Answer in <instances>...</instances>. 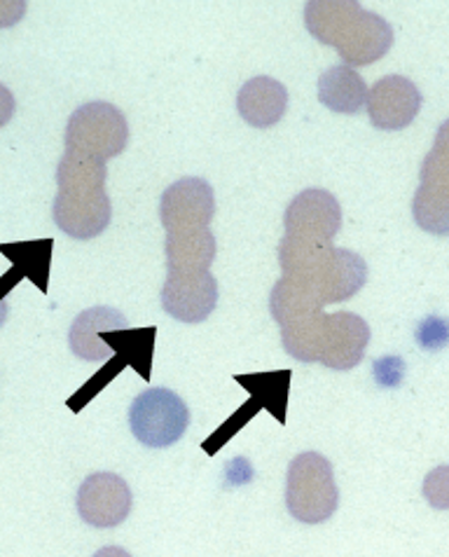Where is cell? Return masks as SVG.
<instances>
[{"mask_svg": "<svg viewBox=\"0 0 449 557\" xmlns=\"http://www.w3.org/2000/svg\"><path fill=\"white\" fill-rule=\"evenodd\" d=\"M370 343V326L353 312L325 314L319 339V363L330 370H351L363 361Z\"/></svg>", "mask_w": 449, "mask_h": 557, "instance_id": "cell-12", "label": "cell"}, {"mask_svg": "<svg viewBox=\"0 0 449 557\" xmlns=\"http://www.w3.org/2000/svg\"><path fill=\"white\" fill-rule=\"evenodd\" d=\"M288 108V89L267 75L244 83L237 95V111L251 127L267 129L282 122Z\"/></svg>", "mask_w": 449, "mask_h": 557, "instance_id": "cell-14", "label": "cell"}, {"mask_svg": "<svg viewBox=\"0 0 449 557\" xmlns=\"http://www.w3.org/2000/svg\"><path fill=\"white\" fill-rule=\"evenodd\" d=\"M412 215L428 235L449 237V190L420 185L412 199Z\"/></svg>", "mask_w": 449, "mask_h": 557, "instance_id": "cell-18", "label": "cell"}, {"mask_svg": "<svg viewBox=\"0 0 449 557\" xmlns=\"http://www.w3.org/2000/svg\"><path fill=\"white\" fill-rule=\"evenodd\" d=\"M95 557H132V553H127L125 548H120V546H105V548L97 550Z\"/></svg>", "mask_w": 449, "mask_h": 557, "instance_id": "cell-24", "label": "cell"}, {"mask_svg": "<svg viewBox=\"0 0 449 557\" xmlns=\"http://www.w3.org/2000/svg\"><path fill=\"white\" fill-rule=\"evenodd\" d=\"M319 101L330 108L333 113L359 115L367 103L370 87L361 77V73L351 66H333L323 71L319 77Z\"/></svg>", "mask_w": 449, "mask_h": 557, "instance_id": "cell-15", "label": "cell"}, {"mask_svg": "<svg viewBox=\"0 0 449 557\" xmlns=\"http://www.w3.org/2000/svg\"><path fill=\"white\" fill-rule=\"evenodd\" d=\"M219 305V282L211 272H169L162 288L164 312L180 323L207 321Z\"/></svg>", "mask_w": 449, "mask_h": 557, "instance_id": "cell-10", "label": "cell"}, {"mask_svg": "<svg viewBox=\"0 0 449 557\" xmlns=\"http://www.w3.org/2000/svg\"><path fill=\"white\" fill-rule=\"evenodd\" d=\"M420 178L422 185L449 190V120H445L440 125L436 134V144H433L431 152L424 158Z\"/></svg>", "mask_w": 449, "mask_h": 557, "instance_id": "cell-19", "label": "cell"}, {"mask_svg": "<svg viewBox=\"0 0 449 557\" xmlns=\"http://www.w3.org/2000/svg\"><path fill=\"white\" fill-rule=\"evenodd\" d=\"M370 122L382 132H398L410 127L422 111V91L410 77L386 75L370 87L367 95Z\"/></svg>", "mask_w": 449, "mask_h": 557, "instance_id": "cell-11", "label": "cell"}, {"mask_svg": "<svg viewBox=\"0 0 449 557\" xmlns=\"http://www.w3.org/2000/svg\"><path fill=\"white\" fill-rule=\"evenodd\" d=\"M286 506L304 524L330 520L339 506L333 463L319 453H302L290 461L286 481Z\"/></svg>", "mask_w": 449, "mask_h": 557, "instance_id": "cell-4", "label": "cell"}, {"mask_svg": "<svg viewBox=\"0 0 449 557\" xmlns=\"http://www.w3.org/2000/svg\"><path fill=\"white\" fill-rule=\"evenodd\" d=\"M14 108H17V103H14V95L5 85H0V127H5L12 120Z\"/></svg>", "mask_w": 449, "mask_h": 557, "instance_id": "cell-23", "label": "cell"}, {"mask_svg": "<svg viewBox=\"0 0 449 557\" xmlns=\"http://www.w3.org/2000/svg\"><path fill=\"white\" fill-rule=\"evenodd\" d=\"M215 197L204 178H180L162 195L160 219L166 235L204 230L213 221Z\"/></svg>", "mask_w": 449, "mask_h": 557, "instance_id": "cell-8", "label": "cell"}, {"mask_svg": "<svg viewBox=\"0 0 449 557\" xmlns=\"http://www.w3.org/2000/svg\"><path fill=\"white\" fill-rule=\"evenodd\" d=\"M52 246H54L52 239L17 242V244L0 246V253L8 256L14 262V268H17L24 276L34 278V284H38L40 290H48Z\"/></svg>", "mask_w": 449, "mask_h": 557, "instance_id": "cell-17", "label": "cell"}, {"mask_svg": "<svg viewBox=\"0 0 449 557\" xmlns=\"http://www.w3.org/2000/svg\"><path fill=\"white\" fill-rule=\"evenodd\" d=\"M169 272H209L215 260V237L209 227L166 235Z\"/></svg>", "mask_w": 449, "mask_h": 557, "instance_id": "cell-16", "label": "cell"}, {"mask_svg": "<svg viewBox=\"0 0 449 557\" xmlns=\"http://www.w3.org/2000/svg\"><path fill=\"white\" fill-rule=\"evenodd\" d=\"M342 227V207L328 190H302L286 209L284 235L309 242H333Z\"/></svg>", "mask_w": 449, "mask_h": 557, "instance_id": "cell-9", "label": "cell"}, {"mask_svg": "<svg viewBox=\"0 0 449 557\" xmlns=\"http://www.w3.org/2000/svg\"><path fill=\"white\" fill-rule=\"evenodd\" d=\"M278 265L288 282L302 288L321 307L351 300L367 282L365 260L333 242L286 237L278 244Z\"/></svg>", "mask_w": 449, "mask_h": 557, "instance_id": "cell-1", "label": "cell"}, {"mask_svg": "<svg viewBox=\"0 0 449 557\" xmlns=\"http://www.w3.org/2000/svg\"><path fill=\"white\" fill-rule=\"evenodd\" d=\"M129 144V125L125 113L105 101H91L68 120L66 152L77 158L105 162L115 158Z\"/></svg>", "mask_w": 449, "mask_h": 557, "instance_id": "cell-5", "label": "cell"}, {"mask_svg": "<svg viewBox=\"0 0 449 557\" xmlns=\"http://www.w3.org/2000/svg\"><path fill=\"white\" fill-rule=\"evenodd\" d=\"M24 278V274L17 270V268H12L5 276H0V329L5 326V321H8V314H10V309H8V293L17 286L20 282Z\"/></svg>", "mask_w": 449, "mask_h": 557, "instance_id": "cell-21", "label": "cell"}, {"mask_svg": "<svg viewBox=\"0 0 449 557\" xmlns=\"http://www.w3.org/2000/svg\"><path fill=\"white\" fill-rule=\"evenodd\" d=\"M127 329V319L122 312L113 307H91L85 309L83 314H77L73 321L71 333H68V343L71 351L83 361H105L111 359L115 349L105 343L103 335L105 333H115V331H125Z\"/></svg>", "mask_w": 449, "mask_h": 557, "instance_id": "cell-13", "label": "cell"}, {"mask_svg": "<svg viewBox=\"0 0 449 557\" xmlns=\"http://www.w3.org/2000/svg\"><path fill=\"white\" fill-rule=\"evenodd\" d=\"M129 426L138 443L148 447H169L183 438L190 426V410L172 389H146L132 400Z\"/></svg>", "mask_w": 449, "mask_h": 557, "instance_id": "cell-6", "label": "cell"}, {"mask_svg": "<svg viewBox=\"0 0 449 557\" xmlns=\"http://www.w3.org/2000/svg\"><path fill=\"white\" fill-rule=\"evenodd\" d=\"M108 166L99 160L66 152L57 166L59 190L52 219L73 239H95L111 225V197L105 193Z\"/></svg>", "mask_w": 449, "mask_h": 557, "instance_id": "cell-3", "label": "cell"}, {"mask_svg": "<svg viewBox=\"0 0 449 557\" xmlns=\"http://www.w3.org/2000/svg\"><path fill=\"white\" fill-rule=\"evenodd\" d=\"M424 499L436 510H449V463L433 469L424 478Z\"/></svg>", "mask_w": 449, "mask_h": 557, "instance_id": "cell-20", "label": "cell"}, {"mask_svg": "<svg viewBox=\"0 0 449 557\" xmlns=\"http://www.w3.org/2000/svg\"><path fill=\"white\" fill-rule=\"evenodd\" d=\"M77 513L97 530H111L132 513V490L117 473H91L77 490Z\"/></svg>", "mask_w": 449, "mask_h": 557, "instance_id": "cell-7", "label": "cell"}, {"mask_svg": "<svg viewBox=\"0 0 449 557\" xmlns=\"http://www.w3.org/2000/svg\"><path fill=\"white\" fill-rule=\"evenodd\" d=\"M26 12V3H10V0H3L0 3V26H10L14 22H20Z\"/></svg>", "mask_w": 449, "mask_h": 557, "instance_id": "cell-22", "label": "cell"}, {"mask_svg": "<svg viewBox=\"0 0 449 557\" xmlns=\"http://www.w3.org/2000/svg\"><path fill=\"white\" fill-rule=\"evenodd\" d=\"M304 26L351 69L375 64L394 45L391 24L356 0H312L304 5Z\"/></svg>", "mask_w": 449, "mask_h": 557, "instance_id": "cell-2", "label": "cell"}]
</instances>
